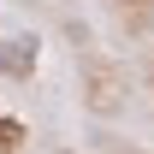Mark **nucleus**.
I'll return each mask as SVG.
<instances>
[{"mask_svg": "<svg viewBox=\"0 0 154 154\" xmlns=\"http://www.w3.org/2000/svg\"><path fill=\"white\" fill-rule=\"evenodd\" d=\"M0 71H6V77H30V71H36V42H24V36L0 42Z\"/></svg>", "mask_w": 154, "mask_h": 154, "instance_id": "1", "label": "nucleus"}, {"mask_svg": "<svg viewBox=\"0 0 154 154\" xmlns=\"http://www.w3.org/2000/svg\"><path fill=\"white\" fill-rule=\"evenodd\" d=\"M18 142H24V125L0 113V154H18Z\"/></svg>", "mask_w": 154, "mask_h": 154, "instance_id": "2", "label": "nucleus"}, {"mask_svg": "<svg viewBox=\"0 0 154 154\" xmlns=\"http://www.w3.org/2000/svg\"><path fill=\"white\" fill-rule=\"evenodd\" d=\"M119 6H154V0H119Z\"/></svg>", "mask_w": 154, "mask_h": 154, "instance_id": "3", "label": "nucleus"}]
</instances>
